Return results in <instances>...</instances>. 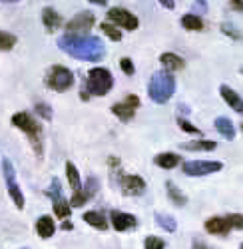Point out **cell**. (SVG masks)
<instances>
[{"mask_svg":"<svg viewBox=\"0 0 243 249\" xmlns=\"http://www.w3.org/2000/svg\"><path fill=\"white\" fill-rule=\"evenodd\" d=\"M108 20H110L112 24H118V26H122V28H126V30H136L138 24H139L138 18H136L130 10L120 8V6L108 10Z\"/></svg>","mask_w":243,"mask_h":249,"instance_id":"10","label":"cell"},{"mask_svg":"<svg viewBox=\"0 0 243 249\" xmlns=\"http://www.w3.org/2000/svg\"><path fill=\"white\" fill-rule=\"evenodd\" d=\"M215 130H217L221 136H224L226 140H233V138H235V128H233L231 120L226 118V116L215 118Z\"/></svg>","mask_w":243,"mask_h":249,"instance_id":"19","label":"cell"},{"mask_svg":"<svg viewBox=\"0 0 243 249\" xmlns=\"http://www.w3.org/2000/svg\"><path fill=\"white\" fill-rule=\"evenodd\" d=\"M66 178H68V183H70V188L74 192L82 188V179H80V174H78L76 165L72 161H66Z\"/></svg>","mask_w":243,"mask_h":249,"instance_id":"23","label":"cell"},{"mask_svg":"<svg viewBox=\"0 0 243 249\" xmlns=\"http://www.w3.org/2000/svg\"><path fill=\"white\" fill-rule=\"evenodd\" d=\"M82 219H84L88 225L96 227V230H102V231L108 230V219H106L102 213H100V212H86V213L82 215Z\"/></svg>","mask_w":243,"mask_h":249,"instance_id":"20","label":"cell"},{"mask_svg":"<svg viewBox=\"0 0 243 249\" xmlns=\"http://www.w3.org/2000/svg\"><path fill=\"white\" fill-rule=\"evenodd\" d=\"M219 92H221V98H224V100L229 104V106H231V108H233L237 114H241V112H243L241 98H239V94H237L235 90H231L229 86H226V84H224V86L219 88Z\"/></svg>","mask_w":243,"mask_h":249,"instance_id":"16","label":"cell"},{"mask_svg":"<svg viewBox=\"0 0 243 249\" xmlns=\"http://www.w3.org/2000/svg\"><path fill=\"white\" fill-rule=\"evenodd\" d=\"M44 194H46V197H50L52 201H56L58 197H62V185H60L58 178H52V181H50V188H48Z\"/></svg>","mask_w":243,"mask_h":249,"instance_id":"29","label":"cell"},{"mask_svg":"<svg viewBox=\"0 0 243 249\" xmlns=\"http://www.w3.org/2000/svg\"><path fill=\"white\" fill-rule=\"evenodd\" d=\"M166 192H168V197H170L175 205H179V207H181V205H186V203H188V199H186L184 192H181L174 181H168V183H166Z\"/></svg>","mask_w":243,"mask_h":249,"instance_id":"22","label":"cell"},{"mask_svg":"<svg viewBox=\"0 0 243 249\" xmlns=\"http://www.w3.org/2000/svg\"><path fill=\"white\" fill-rule=\"evenodd\" d=\"M159 62L168 68V72H172V70H181V68H184V60H181L177 54H174V52L161 54V56H159Z\"/></svg>","mask_w":243,"mask_h":249,"instance_id":"21","label":"cell"},{"mask_svg":"<svg viewBox=\"0 0 243 249\" xmlns=\"http://www.w3.org/2000/svg\"><path fill=\"white\" fill-rule=\"evenodd\" d=\"M20 249H30V247H20Z\"/></svg>","mask_w":243,"mask_h":249,"instance_id":"44","label":"cell"},{"mask_svg":"<svg viewBox=\"0 0 243 249\" xmlns=\"http://www.w3.org/2000/svg\"><path fill=\"white\" fill-rule=\"evenodd\" d=\"M120 68L124 70L128 76H132V74L136 72V68H134V64H132V60H130V58H122V60H120Z\"/></svg>","mask_w":243,"mask_h":249,"instance_id":"34","label":"cell"},{"mask_svg":"<svg viewBox=\"0 0 243 249\" xmlns=\"http://www.w3.org/2000/svg\"><path fill=\"white\" fill-rule=\"evenodd\" d=\"M181 26L186 30H201L204 28V20L195 14H186V16H181Z\"/></svg>","mask_w":243,"mask_h":249,"instance_id":"27","label":"cell"},{"mask_svg":"<svg viewBox=\"0 0 243 249\" xmlns=\"http://www.w3.org/2000/svg\"><path fill=\"white\" fill-rule=\"evenodd\" d=\"M159 4L164 6V8H170V10L175 8V2H174V0H159Z\"/></svg>","mask_w":243,"mask_h":249,"instance_id":"38","label":"cell"},{"mask_svg":"<svg viewBox=\"0 0 243 249\" xmlns=\"http://www.w3.org/2000/svg\"><path fill=\"white\" fill-rule=\"evenodd\" d=\"M12 126H16L28 136L36 156L42 158V128H40V122L28 112H16L12 116Z\"/></svg>","mask_w":243,"mask_h":249,"instance_id":"3","label":"cell"},{"mask_svg":"<svg viewBox=\"0 0 243 249\" xmlns=\"http://www.w3.org/2000/svg\"><path fill=\"white\" fill-rule=\"evenodd\" d=\"M88 2H94V4H98V6H106L108 0H88Z\"/></svg>","mask_w":243,"mask_h":249,"instance_id":"41","label":"cell"},{"mask_svg":"<svg viewBox=\"0 0 243 249\" xmlns=\"http://www.w3.org/2000/svg\"><path fill=\"white\" fill-rule=\"evenodd\" d=\"M110 219H112V225H114L116 231H128V230H132V227L138 225L136 215L126 213V212H118V210L110 213Z\"/></svg>","mask_w":243,"mask_h":249,"instance_id":"12","label":"cell"},{"mask_svg":"<svg viewBox=\"0 0 243 249\" xmlns=\"http://www.w3.org/2000/svg\"><path fill=\"white\" fill-rule=\"evenodd\" d=\"M231 6H233L235 10H241V0H231Z\"/></svg>","mask_w":243,"mask_h":249,"instance_id":"42","label":"cell"},{"mask_svg":"<svg viewBox=\"0 0 243 249\" xmlns=\"http://www.w3.org/2000/svg\"><path fill=\"white\" fill-rule=\"evenodd\" d=\"M34 110H36V114L42 118V120H52V108L48 106V104H44V102H38L36 106H34Z\"/></svg>","mask_w":243,"mask_h":249,"instance_id":"31","label":"cell"},{"mask_svg":"<svg viewBox=\"0 0 243 249\" xmlns=\"http://www.w3.org/2000/svg\"><path fill=\"white\" fill-rule=\"evenodd\" d=\"M184 150H190V152H211L217 148V143L211 142V140H193V142H186L181 143Z\"/></svg>","mask_w":243,"mask_h":249,"instance_id":"18","label":"cell"},{"mask_svg":"<svg viewBox=\"0 0 243 249\" xmlns=\"http://www.w3.org/2000/svg\"><path fill=\"white\" fill-rule=\"evenodd\" d=\"M100 28H102V32H104L110 40H114V42H120V40H122V32H120L112 22H104Z\"/></svg>","mask_w":243,"mask_h":249,"instance_id":"30","label":"cell"},{"mask_svg":"<svg viewBox=\"0 0 243 249\" xmlns=\"http://www.w3.org/2000/svg\"><path fill=\"white\" fill-rule=\"evenodd\" d=\"M177 126L184 130V132H188V134H199V130L193 126V124L188 122V120H184V118H177Z\"/></svg>","mask_w":243,"mask_h":249,"instance_id":"33","label":"cell"},{"mask_svg":"<svg viewBox=\"0 0 243 249\" xmlns=\"http://www.w3.org/2000/svg\"><path fill=\"white\" fill-rule=\"evenodd\" d=\"M229 221H231V227L233 230H241L243 227V221H241V213H233V215H227Z\"/></svg>","mask_w":243,"mask_h":249,"instance_id":"36","label":"cell"},{"mask_svg":"<svg viewBox=\"0 0 243 249\" xmlns=\"http://www.w3.org/2000/svg\"><path fill=\"white\" fill-rule=\"evenodd\" d=\"M16 46V36L10 34V32H4V30H0V50H12Z\"/></svg>","mask_w":243,"mask_h":249,"instance_id":"28","label":"cell"},{"mask_svg":"<svg viewBox=\"0 0 243 249\" xmlns=\"http://www.w3.org/2000/svg\"><path fill=\"white\" fill-rule=\"evenodd\" d=\"M233 230L229 217H211L206 221V231L211 235H227Z\"/></svg>","mask_w":243,"mask_h":249,"instance_id":"13","label":"cell"},{"mask_svg":"<svg viewBox=\"0 0 243 249\" xmlns=\"http://www.w3.org/2000/svg\"><path fill=\"white\" fill-rule=\"evenodd\" d=\"M191 249H213V247L208 245V243H204V241H199V239H195L193 245H191Z\"/></svg>","mask_w":243,"mask_h":249,"instance_id":"37","label":"cell"},{"mask_svg":"<svg viewBox=\"0 0 243 249\" xmlns=\"http://www.w3.org/2000/svg\"><path fill=\"white\" fill-rule=\"evenodd\" d=\"M98 188H100L98 178H96V176H88V179H86V183H84V188H80V192H82V196L86 197V201H90V199L96 196Z\"/></svg>","mask_w":243,"mask_h":249,"instance_id":"26","label":"cell"},{"mask_svg":"<svg viewBox=\"0 0 243 249\" xmlns=\"http://www.w3.org/2000/svg\"><path fill=\"white\" fill-rule=\"evenodd\" d=\"M175 92V78L168 72V70H161L156 72L150 78V84H148V96L152 102L156 104H166Z\"/></svg>","mask_w":243,"mask_h":249,"instance_id":"2","label":"cell"},{"mask_svg":"<svg viewBox=\"0 0 243 249\" xmlns=\"http://www.w3.org/2000/svg\"><path fill=\"white\" fill-rule=\"evenodd\" d=\"M221 30H224L227 36H231V38H235V40H239V30L235 28V26H229V24H221Z\"/></svg>","mask_w":243,"mask_h":249,"instance_id":"35","label":"cell"},{"mask_svg":"<svg viewBox=\"0 0 243 249\" xmlns=\"http://www.w3.org/2000/svg\"><path fill=\"white\" fill-rule=\"evenodd\" d=\"M156 223H157L164 231H168V233H174V231L177 230V221H175L172 215H166V213H156Z\"/></svg>","mask_w":243,"mask_h":249,"instance_id":"25","label":"cell"},{"mask_svg":"<svg viewBox=\"0 0 243 249\" xmlns=\"http://www.w3.org/2000/svg\"><path fill=\"white\" fill-rule=\"evenodd\" d=\"M42 22H44L48 32H54L56 28L62 26V18H60V14L54 8H44L42 10Z\"/></svg>","mask_w":243,"mask_h":249,"instance_id":"17","label":"cell"},{"mask_svg":"<svg viewBox=\"0 0 243 249\" xmlns=\"http://www.w3.org/2000/svg\"><path fill=\"white\" fill-rule=\"evenodd\" d=\"M2 174H4V181H6V190H8V196L12 197L14 205L18 210H24V196L18 188V181H16V174H14V168H12V161L8 158H2Z\"/></svg>","mask_w":243,"mask_h":249,"instance_id":"6","label":"cell"},{"mask_svg":"<svg viewBox=\"0 0 243 249\" xmlns=\"http://www.w3.org/2000/svg\"><path fill=\"white\" fill-rule=\"evenodd\" d=\"M54 231H56V223H54V219H52L50 215H42V217L38 219V223H36V233L42 237V239L52 237Z\"/></svg>","mask_w":243,"mask_h":249,"instance_id":"15","label":"cell"},{"mask_svg":"<svg viewBox=\"0 0 243 249\" xmlns=\"http://www.w3.org/2000/svg\"><path fill=\"white\" fill-rule=\"evenodd\" d=\"M154 163L157 165V168H161V170H174V168H177V165L181 163V156L170 154V152L157 154V156L154 158Z\"/></svg>","mask_w":243,"mask_h":249,"instance_id":"14","label":"cell"},{"mask_svg":"<svg viewBox=\"0 0 243 249\" xmlns=\"http://www.w3.org/2000/svg\"><path fill=\"white\" fill-rule=\"evenodd\" d=\"M138 108H139V98L136 94H130V96H126L124 102L114 104V106H112V114L118 116L122 122H130L134 118V114H136Z\"/></svg>","mask_w":243,"mask_h":249,"instance_id":"9","label":"cell"},{"mask_svg":"<svg viewBox=\"0 0 243 249\" xmlns=\"http://www.w3.org/2000/svg\"><path fill=\"white\" fill-rule=\"evenodd\" d=\"M224 168L221 161H209V160H191V161H184V174L191 176V178H201L208 174H215Z\"/></svg>","mask_w":243,"mask_h":249,"instance_id":"7","label":"cell"},{"mask_svg":"<svg viewBox=\"0 0 243 249\" xmlns=\"http://www.w3.org/2000/svg\"><path fill=\"white\" fill-rule=\"evenodd\" d=\"M72 227H74V225H72V221H68V219H64V223H62V230H66V231H70V230H72Z\"/></svg>","mask_w":243,"mask_h":249,"instance_id":"40","label":"cell"},{"mask_svg":"<svg viewBox=\"0 0 243 249\" xmlns=\"http://www.w3.org/2000/svg\"><path fill=\"white\" fill-rule=\"evenodd\" d=\"M44 82H46V86L50 90H54V92H66V90H70L74 86V74L66 66L56 64V66L48 68Z\"/></svg>","mask_w":243,"mask_h":249,"instance_id":"5","label":"cell"},{"mask_svg":"<svg viewBox=\"0 0 243 249\" xmlns=\"http://www.w3.org/2000/svg\"><path fill=\"white\" fill-rule=\"evenodd\" d=\"M114 86V78L110 74V70L106 68H92L88 72V80H86V90L88 96H106Z\"/></svg>","mask_w":243,"mask_h":249,"instance_id":"4","label":"cell"},{"mask_svg":"<svg viewBox=\"0 0 243 249\" xmlns=\"http://www.w3.org/2000/svg\"><path fill=\"white\" fill-rule=\"evenodd\" d=\"M0 2H10V4H14V2H18V0H0Z\"/></svg>","mask_w":243,"mask_h":249,"instance_id":"43","label":"cell"},{"mask_svg":"<svg viewBox=\"0 0 243 249\" xmlns=\"http://www.w3.org/2000/svg\"><path fill=\"white\" fill-rule=\"evenodd\" d=\"M110 168H112V172H116L120 168V160L118 158H110Z\"/></svg>","mask_w":243,"mask_h":249,"instance_id":"39","label":"cell"},{"mask_svg":"<svg viewBox=\"0 0 243 249\" xmlns=\"http://www.w3.org/2000/svg\"><path fill=\"white\" fill-rule=\"evenodd\" d=\"M120 188L126 196H141L146 192V181L141 176L136 174H128L120 178Z\"/></svg>","mask_w":243,"mask_h":249,"instance_id":"11","label":"cell"},{"mask_svg":"<svg viewBox=\"0 0 243 249\" xmlns=\"http://www.w3.org/2000/svg\"><path fill=\"white\" fill-rule=\"evenodd\" d=\"M94 14L92 12H88V10H84V12H80V14H76L70 22L66 24V34H88L90 30H92V26H94Z\"/></svg>","mask_w":243,"mask_h":249,"instance_id":"8","label":"cell"},{"mask_svg":"<svg viewBox=\"0 0 243 249\" xmlns=\"http://www.w3.org/2000/svg\"><path fill=\"white\" fill-rule=\"evenodd\" d=\"M58 46L68 56L84 62H100L106 54L102 40L88 34H64L58 38Z\"/></svg>","mask_w":243,"mask_h":249,"instance_id":"1","label":"cell"},{"mask_svg":"<svg viewBox=\"0 0 243 249\" xmlns=\"http://www.w3.org/2000/svg\"><path fill=\"white\" fill-rule=\"evenodd\" d=\"M54 213H56V217H60V219H68V217L72 215V207H70L68 199L58 197V199L54 201Z\"/></svg>","mask_w":243,"mask_h":249,"instance_id":"24","label":"cell"},{"mask_svg":"<svg viewBox=\"0 0 243 249\" xmlns=\"http://www.w3.org/2000/svg\"><path fill=\"white\" fill-rule=\"evenodd\" d=\"M144 247H146V249H166V241H164V239H159V237L150 235V237H146Z\"/></svg>","mask_w":243,"mask_h":249,"instance_id":"32","label":"cell"}]
</instances>
